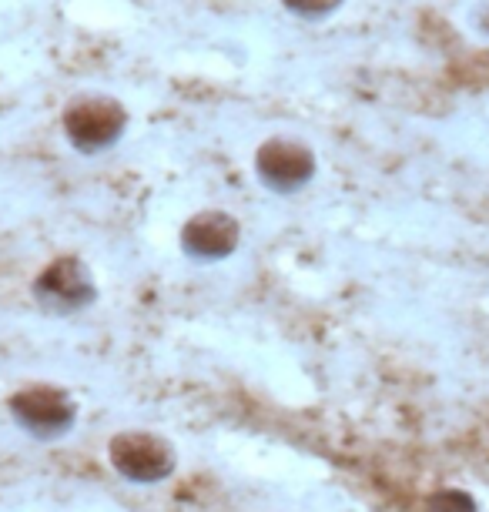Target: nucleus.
Instances as JSON below:
<instances>
[{"label":"nucleus","instance_id":"f257e3e1","mask_svg":"<svg viewBox=\"0 0 489 512\" xmlns=\"http://www.w3.org/2000/svg\"><path fill=\"white\" fill-rule=\"evenodd\" d=\"M111 466L131 482H161L175 472V449L155 432H121L108 446Z\"/></svg>","mask_w":489,"mask_h":512},{"label":"nucleus","instance_id":"f03ea898","mask_svg":"<svg viewBox=\"0 0 489 512\" xmlns=\"http://www.w3.org/2000/svg\"><path fill=\"white\" fill-rule=\"evenodd\" d=\"M11 412L21 429L41 442L61 439L74 425V402L54 385H27L11 399Z\"/></svg>","mask_w":489,"mask_h":512},{"label":"nucleus","instance_id":"7ed1b4c3","mask_svg":"<svg viewBox=\"0 0 489 512\" xmlns=\"http://www.w3.org/2000/svg\"><path fill=\"white\" fill-rule=\"evenodd\" d=\"M124 108L108 98H84L64 111V134L74 148L101 151L121 138L124 131Z\"/></svg>","mask_w":489,"mask_h":512},{"label":"nucleus","instance_id":"20e7f679","mask_svg":"<svg viewBox=\"0 0 489 512\" xmlns=\"http://www.w3.org/2000/svg\"><path fill=\"white\" fill-rule=\"evenodd\" d=\"M255 168L268 188L289 195V191H299L312 178L315 158L299 141H265L255 158Z\"/></svg>","mask_w":489,"mask_h":512},{"label":"nucleus","instance_id":"39448f33","mask_svg":"<svg viewBox=\"0 0 489 512\" xmlns=\"http://www.w3.org/2000/svg\"><path fill=\"white\" fill-rule=\"evenodd\" d=\"M34 295L41 298L47 308L57 312H74V308H88L94 302V282L78 258H57L44 275L37 278Z\"/></svg>","mask_w":489,"mask_h":512},{"label":"nucleus","instance_id":"423d86ee","mask_svg":"<svg viewBox=\"0 0 489 512\" xmlns=\"http://www.w3.org/2000/svg\"><path fill=\"white\" fill-rule=\"evenodd\" d=\"M238 221L225 211H201L185 225V235H181V245H185L188 255L195 258H225L238 248Z\"/></svg>","mask_w":489,"mask_h":512},{"label":"nucleus","instance_id":"0eeeda50","mask_svg":"<svg viewBox=\"0 0 489 512\" xmlns=\"http://www.w3.org/2000/svg\"><path fill=\"white\" fill-rule=\"evenodd\" d=\"M342 0H285L292 14H302V17H325L339 7Z\"/></svg>","mask_w":489,"mask_h":512}]
</instances>
